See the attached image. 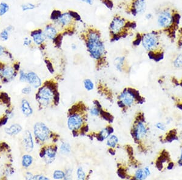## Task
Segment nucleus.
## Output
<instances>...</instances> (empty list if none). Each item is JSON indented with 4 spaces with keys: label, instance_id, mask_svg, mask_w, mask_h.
<instances>
[{
    "label": "nucleus",
    "instance_id": "f257e3e1",
    "mask_svg": "<svg viewBox=\"0 0 182 180\" xmlns=\"http://www.w3.org/2000/svg\"><path fill=\"white\" fill-rule=\"evenodd\" d=\"M155 15L159 29L171 42H175L181 20V14L178 10L172 4L166 3L155 9Z\"/></svg>",
    "mask_w": 182,
    "mask_h": 180
},
{
    "label": "nucleus",
    "instance_id": "f03ea898",
    "mask_svg": "<svg viewBox=\"0 0 182 180\" xmlns=\"http://www.w3.org/2000/svg\"><path fill=\"white\" fill-rule=\"evenodd\" d=\"M92 58L100 64L106 61V47L102 39V32L92 25H88L80 34Z\"/></svg>",
    "mask_w": 182,
    "mask_h": 180
},
{
    "label": "nucleus",
    "instance_id": "7ed1b4c3",
    "mask_svg": "<svg viewBox=\"0 0 182 180\" xmlns=\"http://www.w3.org/2000/svg\"><path fill=\"white\" fill-rule=\"evenodd\" d=\"M163 35V32L160 29L137 33L133 44L137 46L141 44L144 50L147 52L150 58L155 61H159L164 57Z\"/></svg>",
    "mask_w": 182,
    "mask_h": 180
},
{
    "label": "nucleus",
    "instance_id": "20e7f679",
    "mask_svg": "<svg viewBox=\"0 0 182 180\" xmlns=\"http://www.w3.org/2000/svg\"><path fill=\"white\" fill-rule=\"evenodd\" d=\"M51 20L63 36H72L77 29V24L81 20L80 14L73 10L61 12L54 10L51 15Z\"/></svg>",
    "mask_w": 182,
    "mask_h": 180
},
{
    "label": "nucleus",
    "instance_id": "39448f33",
    "mask_svg": "<svg viewBox=\"0 0 182 180\" xmlns=\"http://www.w3.org/2000/svg\"><path fill=\"white\" fill-rule=\"evenodd\" d=\"M137 22L115 14L111 20L108 30L110 41L113 43L125 39L133 34L137 28Z\"/></svg>",
    "mask_w": 182,
    "mask_h": 180
},
{
    "label": "nucleus",
    "instance_id": "423d86ee",
    "mask_svg": "<svg viewBox=\"0 0 182 180\" xmlns=\"http://www.w3.org/2000/svg\"><path fill=\"white\" fill-rule=\"evenodd\" d=\"M146 9V0H130L124 6L126 13L134 17L144 14Z\"/></svg>",
    "mask_w": 182,
    "mask_h": 180
},
{
    "label": "nucleus",
    "instance_id": "0eeeda50",
    "mask_svg": "<svg viewBox=\"0 0 182 180\" xmlns=\"http://www.w3.org/2000/svg\"><path fill=\"white\" fill-rule=\"evenodd\" d=\"M43 31L48 40L52 41L57 47L61 46L64 37L60 34L53 23L51 22L46 24L43 29Z\"/></svg>",
    "mask_w": 182,
    "mask_h": 180
},
{
    "label": "nucleus",
    "instance_id": "6e6552de",
    "mask_svg": "<svg viewBox=\"0 0 182 180\" xmlns=\"http://www.w3.org/2000/svg\"><path fill=\"white\" fill-rule=\"evenodd\" d=\"M54 98V92L49 87H43L40 89L37 93V100L43 106H47Z\"/></svg>",
    "mask_w": 182,
    "mask_h": 180
},
{
    "label": "nucleus",
    "instance_id": "1a4fd4ad",
    "mask_svg": "<svg viewBox=\"0 0 182 180\" xmlns=\"http://www.w3.org/2000/svg\"><path fill=\"white\" fill-rule=\"evenodd\" d=\"M30 37L34 42V44L39 47H42L45 44L47 40L43 29L38 28L33 30L30 32Z\"/></svg>",
    "mask_w": 182,
    "mask_h": 180
},
{
    "label": "nucleus",
    "instance_id": "9d476101",
    "mask_svg": "<svg viewBox=\"0 0 182 180\" xmlns=\"http://www.w3.org/2000/svg\"><path fill=\"white\" fill-rule=\"evenodd\" d=\"M49 130L43 123H37L34 126V134L41 141H45L49 136Z\"/></svg>",
    "mask_w": 182,
    "mask_h": 180
},
{
    "label": "nucleus",
    "instance_id": "9b49d317",
    "mask_svg": "<svg viewBox=\"0 0 182 180\" xmlns=\"http://www.w3.org/2000/svg\"><path fill=\"white\" fill-rule=\"evenodd\" d=\"M83 122V120L81 115L78 114H73L69 117L68 126L71 130H76L81 127Z\"/></svg>",
    "mask_w": 182,
    "mask_h": 180
},
{
    "label": "nucleus",
    "instance_id": "f8f14e48",
    "mask_svg": "<svg viewBox=\"0 0 182 180\" xmlns=\"http://www.w3.org/2000/svg\"><path fill=\"white\" fill-rule=\"evenodd\" d=\"M120 100L123 106L130 107L134 103V96L130 92L125 91L120 95Z\"/></svg>",
    "mask_w": 182,
    "mask_h": 180
},
{
    "label": "nucleus",
    "instance_id": "ddd939ff",
    "mask_svg": "<svg viewBox=\"0 0 182 180\" xmlns=\"http://www.w3.org/2000/svg\"><path fill=\"white\" fill-rule=\"evenodd\" d=\"M147 134L146 127L142 121H139L135 127L134 136L137 140L144 138Z\"/></svg>",
    "mask_w": 182,
    "mask_h": 180
},
{
    "label": "nucleus",
    "instance_id": "4468645a",
    "mask_svg": "<svg viewBox=\"0 0 182 180\" xmlns=\"http://www.w3.org/2000/svg\"><path fill=\"white\" fill-rule=\"evenodd\" d=\"M27 81L34 88H38L41 85V81L39 76L34 72H29L27 74Z\"/></svg>",
    "mask_w": 182,
    "mask_h": 180
},
{
    "label": "nucleus",
    "instance_id": "2eb2a0df",
    "mask_svg": "<svg viewBox=\"0 0 182 180\" xmlns=\"http://www.w3.org/2000/svg\"><path fill=\"white\" fill-rule=\"evenodd\" d=\"M23 142L27 152H31L34 149V141L29 131H26L23 137Z\"/></svg>",
    "mask_w": 182,
    "mask_h": 180
},
{
    "label": "nucleus",
    "instance_id": "dca6fc26",
    "mask_svg": "<svg viewBox=\"0 0 182 180\" xmlns=\"http://www.w3.org/2000/svg\"><path fill=\"white\" fill-rule=\"evenodd\" d=\"M22 130V127L20 125L15 124L11 125L10 127L5 129L6 132L10 135H15L19 134Z\"/></svg>",
    "mask_w": 182,
    "mask_h": 180
},
{
    "label": "nucleus",
    "instance_id": "f3484780",
    "mask_svg": "<svg viewBox=\"0 0 182 180\" xmlns=\"http://www.w3.org/2000/svg\"><path fill=\"white\" fill-rule=\"evenodd\" d=\"M21 110L24 115L29 117L33 113V110L29 104V103L26 100H23L21 103Z\"/></svg>",
    "mask_w": 182,
    "mask_h": 180
},
{
    "label": "nucleus",
    "instance_id": "a211bd4d",
    "mask_svg": "<svg viewBox=\"0 0 182 180\" xmlns=\"http://www.w3.org/2000/svg\"><path fill=\"white\" fill-rule=\"evenodd\" d=\"M175 42L176 43L177 47L182 51V27L180 26L176 33Z\"/></svg>",
    "mask_w": 182,
    "mask_h": 180
},
{
    "label": "nucleus",
    "instance_id": "6ab92c4d",
    "mask_svg": "<svg viewBox=\"0 0 182 180\" xmlns=\"http://www.w3.org/2000/svg\"><path fill=\"white\" fill-rule=\"evenodd\" d=\"M1 73L3 77H5L6 78H12L13 76L14 69L11 67L6 66L2 69Z\"/></svg>",
    "mask_w": 182,
    "mask_h": 180
},
{
    "label": "nucleus",
    "instance_id": "aec40b11",
    "mask_svg": "<svg viewBox=\"0 0 182 180\" xmlns=\"http://www.w3.org/2000/svg\"><path fill=\"white\" fill-rule=\"evenodd\" d=\"M57 150V147H49L45 151L44 155H46L48 158V159L52 160L55 157Z\"/></svg>",
    "mask_w": 182,
    "mask_h": 180
},
{
    "label": "nucleus",
    "instance_id": "412c9836",
    "mask_svg": "<svg viewBox=\"0 0 182 180\" xmlns=\"http://www.w3.org/2000/svg\"><path fill=\"white\" fill-rule=\"evenodd\" d=\"M174 67L177 69H182V53L177 55L173 60Z\"/></svg>",
    "mask_w": 182,
    "mask_h": 180
},
{
    "label": "nucleus",
    "instance_id": "4be33fe9",
    "mask_svg": "<svg viewBox=\"0 0 182 180\" xmlns=\"http://www.w3.org/2000/svg\"><path fill=\"white\" fill-rule=\"evenodd\" d=\"M125 60H126V58L125 57H120L115 59V67L117 68V69L119 71H122V68L125 62Z\"/></svg>",
    "mask_w": 182,
    "mask_h": 180
},
{
    "label": "nucleus",
    "instance_id": "5701e85b",
    "mask_svg": "<svg viewBox=\"0 0 182 180\" xmlns=\"http://www.w3.org/2000/svg\"><path fill=\"white\" fill-rule=\"evenodd\" d=\"M33 162L32 157L29 155H25L22 159V165L24 168L29 167Z\"/></svg>",
    "mask_w": 182,
    "mask_h": 180
},
{
    "label": "nucleus",
    "instance_id": "b1692460",
    "mask_svg": "<svg viewBox=\"0 0 182 180\" xmlns=\"http://www.w3.org/2000/svg\"><path fill=\"white\" fill-rule=\"evenodd\" d=\"M9 5L6 2L0 3V16H3L6 15L9 10Z\"/></svg>",
    "mask_w": 182,
    "mask_h": 180
},
{
    "label": "nucleus",
    "instance_id": "393cba45",
    "mask_svg": "<svg viewBox=\"0 0 182 180\" xmlns=\"http://www.w3.org/2000/svg\"><path fill=\"white\" fill-rule=\"evenodd\" d=\"M118 141H119V140H118V138L116 136L111 135L108 138V140L107 141V144L109 147L113 148V147L116 146V145L118 143Z\"/></svg>",
    "mask_w": 182,
    "mask_h": 180
},
{
    "label": "nucleus",
    "instance_id": "a878e982",
    "mask_svg": "<svg viewBox=\"0 0 182 180\" xmlns=\"http://www.w3.org/2000/svg\"><path fill=\"white\" fill-rule=\"evenodd\" d=\"M10 32L6 28L0 32V39L3 41H6L9 40Z\"/></svg>",
    "mask_w": 182,
    "mask_h": 180
},
{
    "label": "nucleus",
    "instance_id": "bb28decb",
    "mask_svg": "<svg viewBox=\"0 0 182 180\" xmlns=\"http://www.w3.org/2000/svg\"><path fill=\"white\" fill-rule=\"evenodd\" d=\"M37 5L32 4V3H26L24 4L21 6V10L23 12H26V11H29V10H34L37 8Z\"/></svg>",
    "mask_w": 182,
    "mask_h": 180
},
{
    "label": "nucleus",
    "instance_id": "cd10ccee",
    "mask_svg": "<svg viewBox=\"0 0 182 180\" xmlns=\"http://www.w3.org/2000/svg\"><path fill=\"white\" fill-rule=\"evenodd\" d=\"M147 174L145 170L143 169H139L138 170L136 173V178L138 179H146L147 176Z\"/></svg>",
    "mask_w": 182,
    "mask_h": 180
},
{
    "label": "nucleus",
    "instance_id": "c85d7f7f",
    "mask_svg": "<svg viewBox=\"0 0 182 180\" xmlns=\"http://www.w3.org/2000/svg\"><path fill=\"white\" fill-rule=\"evenodd\" d=\"M60 151L62 154H66L71 152V146L68 143H64L60 147Z\"/></svg>",
    "mask_w": 182,
    "mask_h": 180
},
{
    "label": "nucleus",
    "instance_id": "c756f323",
    "mask_svg": "<svg viewBox=\"0 0 182 180\" xmlns=\"http://www.w3.org/2000/svg\"><path fill=\"white\" fill-rule=\"evenodd\" d=\"M100 1L109 10H111L113 9V3L112 0H100Z\"/></svg>",
    "mask_w": 182,
    "mask_h": 180
},
{
    "label": "nucleus",
    "instance_id": "7c9ffc66",
    "mask_svg": "<svg viewBox=\"0 0 182 180\" xmlns=\"http://www.w3.org/2000/svg\"><path fill=\"white\" fill-rule=\"evenodd\" d=\"M84 85H85V87L86 89H87L88 90H91L94 88L93 83H92L91 80H90L89 79H87L84 81Z\"/></svg>",
    "mask_w": 182,
    "mask_h": 180
},
{
    "label": "nucleus",
    "instance_id": "2f4dec72",
    "mask_svg": "<svg viewBox=\"0 0 182 180\" xmlns=\"http://www.w3.org/2000/svg\"><path fill=\"white\" fill-rule=\"evenodd\" d=\"M65 173L61 170H56L54 173V179H63L65 178Z\"/></svg>",
    "mask_w": 182,
    "mask_h": 180
},
{
    "label": "nucleus",
    "instance_id": "473e14b6",
    "mask_svg": "<svg viewBox=\"0 0 182 180\" xmlns=\"http://www.w3.org/2000/svg\"><path fill=\"white\" fill-rule=\"evenodd\" d=\"M110 134H111V132L108 130V129H105L101 132L100 137L104 140V139L108 138L109 137Z\"/></svg>",
    "mask_w": 182,
    "mask_h": 180
},
{
    "label": "nucleus",
    "instance_id": "72a5a7b5",
    "mask_svg": "<svg viewBox=\"0 0 182 180\" xmlns=\"http://www.w3.org/2000/svg\"><path fill=\"white\" fill-rule=\"evenodd\" d=\"M77 176H78V178L80 179H85L86 175H85V173L84 172V171L83 170V169L80 168L78 169L77 170Z\"/></svg>",
    "mask_w": 182,
    "mask_h": 180
},
{
    "label": "nucleus",
    "instance_id": "f704fd0d",
    "mask_svg": "<svg viewBox=\"0 0 182 180\" xmlns=\"http://www.w3.org/2000/svg\"><path fill=\"white\" fill-rule=\"evenodd\" d=\"M33 43H34V42H33L31 37H25L23 40V44L25 46L29 47L32 46Z\"/></svg>",
    "mask_w": 182,
    "mask_h": 180
},
{
    "label": "nucleus",
    "instance_id": "c9c22d12",
    "mask_svg": "<svg viewBox=\"0 0 182 180\" xmlns=\"http://www.w3.org/2000/svg\"><path fill=\"white\" fill-rule=\"evenodd\" d=\"M20 80L21 81L25 82L27 81V74H26L23 71L20 72Z\"/></svg>",
    "mask_w": 182,
    "mask_h": 180
},
{
    "label": "nucleus",
    "instance_id": "e433bc0d",
    "mask_svg": "<svg viewBox=\"0 0 182 180\" xmlns=\"http://www.w3.org/2000/svg\"><path fill=\"white\" fill-rule=\"evenodd\" d=\"M156 127L161 130H165L166 129V126L162 123H158L156 124Z\"/></svg>",
    "mask_w": 182,
    "mask_h": 180
},
{
    "label": "nucleus",
    "instance_id": "4c0bfd02",
    "mask_svg": "<svg viewBox=\"0 0 182 180\" xmlns=\"http://www.w3.org/2000/svg\"><path fill=\"white\" fill-rule=\"evenodd\" d=\"M91 113L92 115L97 116V115H98V114H99V110L97 108L93 107L91 109Z\"/></svg>",
    "mask_w": 182,
    "mask_h": 180
},
{
    "label": "nucleus",
    "instance_id": "58836bf2",
    "mask_svg": "<svg viewBox=\"0 0 182 180\" xmlns=\"http://www.w3.org/2000/svg\"><path fill=\"white\" fill-rule=\"evenodd\" d=\"M32 179H40V180L45 179V180H46V179H49V178H46V177H45L43 175H35V176H33Z\"/></svg>",
    "mask_w": 182,
    "mask_h": 180
},
{
    "label": "nucleus",
    "instance_id": "ea45409f",
    "mask_svg": "<svg viewBox=\"0 0 182 180\" xmlns=\"http://www.w3.org/2000/svg\"><path fill=\"white\" fill-rule=\"evenodd\" d=\"M32 89L30 87H26L22 90V93L24 94H29L31 92Z\"/></svg>",
    "mask_w": 182,
    "mask_h": 180
},
{
    "label": "nucleus",
    "instance_id": "a19ab883",
    "mask_svg": "<svg viewBox=\"0 0 182 180\" xmlns=\"http://www.w3.org/2000/svg\"><path fill=\"white\" fill-rule=\"evenodd\" d=\"M78 1L86 3L87 4L90 5V6H92L94 3V0H78Z\"/></svg>",
    "mask_w": 182,
    "mask_h": 180
},
{
    "label": "nucleus",
    "instance_id": "79ce46f5",
    "mask_svg": "<svg viewBox=\"0 0 182 180\" xmlns=\"http://www.w3.org/2000/svg\"><path fill=\"white\" fill-rule=\"evenodd\" d=\"M145 18L146 20H151L153 18V14L151 13H147L145 15Z\"/></svg>",
    "mask_w": 182,
    "mask_h": 180
},
{
    "label": "nucleus",
    "instance_id": "37998d69",
    "mask_svg": "<svg viewBox=\"0 0 182 180\" xmlns=\"http://www.w3.org/2000/svg\"><path fill=\"white\" fill-rule=\"evenodd\" d=\"M4 53H5L4 47H3L2 46L0 45V57L2 56L3 55H4Z\"/></svg>",
    "mask_w": 182,
    "mask_h": 180
},
{
    "label": "nucleus",
    "instance_id": "c03bdc74",
    "mask_svg": "<svg viewBox=\"0 0 182 180\" xmlns=\"http://www.w3.org/2000/svg\"><path fill=\"white\" fill-rule=\"evenodd\" d=\"M33 176H34L32 175V173H30L28 172V173H27V175H26V179H32Z\"/></svg>",
    "mask_w": 182,
    "mask_h": 180
},
{
    "label": "nucleus",
    "instance_id": "a18cd8bd",
    "mask_svg": "<svg viewBox=\"0 0 182 180\" xmlns=\"http://www.w3.org/2000/svg\"><path fill=\"white\" fill-rule=\"evenodd\" d=\"M173 167H174V164L171 162V163L169 164V165L168 166V169H172Z\"/></svg>",
    "mask_w": 182,
    "mask_h": 180
},
{
    "label": "nucleus",
    "instance_id": "49530a36",
    "mask_svg": "<svg viewBox=\"0 0 182 180\" xmlns=\"http://www.w3.org/2000/svg\"><path fill=\"white\" fill-rule=\"evenodd\" d=\"M178 165H179L180 166H182V158H181V157H180V159H179L178 161Z\"/></svg>",
    "mask_w": 182,
    "mask_h": 180
},
{
    "label": "nucleus",
    "instance_id": "de8ad7c7",
    "mask_svg": "<svg viewBox=\"0 0 182 180\" xmlns=\"http://www.w3.org/2000/svg\"><path fill=\"white\" fill-rule=\"evenodd\" d=\"M71 47H72V48L73 49H75V48H77V46H76V45H75V44H72V46H71Z\"/></svg>",
    "mask_w": 182,
    "mask_h": 180
},
{
    "label": "nucleus",
    "instance_id": "09e8293b",
    "mask_svg": "<svg viewBox=\"0 0 182 180\" xmlns=\"http://www.w3.org/2000/svg\"><path fill=\"white\" fill-rule=\"evenodd\" d=\"M181 157L182 158V149H181Z\"/></svg>",
    "mask_w": 182,
    "mask_h": 180
}]
</instances>
